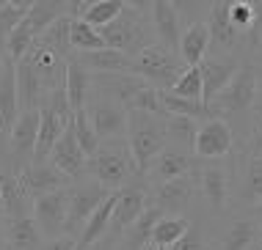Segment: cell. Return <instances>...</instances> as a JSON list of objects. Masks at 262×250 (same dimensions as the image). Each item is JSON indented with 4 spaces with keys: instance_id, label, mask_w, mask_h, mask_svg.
<instances>
[{
    "instance_id": "1",
    "label": "cell",
    "mask_w": 262,
    "mask_h": 250,
    "mask_svg": "<svg viewBox=\"0 0 262 250\" xmlns=\"http://www.w3.org/2000/svg\"><path fill=\"white\" fill-rule=\"evenodd\" d=\"M146 14H149V3L146 6L144 3H127L122 17L113 19L108 28L100 31L105 47L133 58V55L144 53L146 47L158 44L155 31H152V19H146Z\"/></svg>"
},
{
    "instance_id": "2",
    "label": "cell",
    "mask_w": 262,
    "mask_h": 250,
    "mask_svg": "<svg viewBox=\"0 0 262 250\" xmlns=\"http://www.w3.org/2000/svg\"><path fill=\"white\" fill-rule=\"evenodd\" d=\"M86 176L94 179L97 184H102L105 190L116 192L130 184L133 176H138L136 160L130 154L127 140H105L100 143V148L94 152V157H89Z\"/></svg>"
},
{
    "instance_id": "3",
    "label": "cell",
    "mask_w": 262,
    "mask_h": 250,
    "mask_svg": "<svg viewBox=\"0 0 262 250\" xmlns=\"http://www.w3.org/2000/svg\"><path fill=\"white\" fill-rule=\"evenodd\" d=\"M124 140L130 146L133 160H136L138 176H144L149 170L152 160L168 146L166 118L152 116V113H141V110H127V138Z\"/></svg>"
},
{
    "instance_id": "4",
    "label": "cell",
    "mask_w": 262,
    "mask_h": 250,
    "mask_svg": "<svg viewBox=\"0 0 262 250\" xmlns=\"http://www.w3.org/2000/svg\"><path fill=\"white\" fill-rule=\"evenodd\" d=\"M188 66L182 63V58L171 49L152 44L144 53L133 55L130 58V74L141 77L144 83H149L155 91H171L174 83L182 77V71Z\"/></svg>"
},
{
    "instance_id": "5",
    "label": "cell",
    "mask_w": 262,
    "mask_h": 250,
    "mask_svg": "<svg viewBox=\"0 0 262 250\" xmlns=\"http://www.w3.org/2000/svg\"><path fill=\"white\" fill-rule=\"evenodd\" d=\"M108 195H111V190H105L102 184H97L89 176L69 182L67 184V223H63V237H72L77 242L80 231L89 223V217L97 212V206Z\"/></svg>"
},
{
    "instance_id": "6",
    "label": "cell",
    "mask_w": 262,
    "mask_h": 250,
    "mask_svg": "<svg viewBox=\"0 0 262 250\" xmlns=\"http://www.w3.org/2000/svg\"><path fill=\"white\" fill-rule=\"evenodd\" d=\"M259 94V71L254 63H243L237 69V74L232 77V83L207 105L210 118H221V116H237L246 113L257 105Z\"/></svg>"
},
{
    "instance_id": "7",
    "label": "cell",
    "mask_w": 262,
    "mask_h": 250,
    "mask_svg": "<svg viewBox=\"0 0 262 250\" xmlns=\"http://www.w3.org/2000/svg\"><path fill=\"white\" fill-rule=\"evenodd\" d=\"M146 206H149V184L146 182H130L127 187H122L116 192V206H113L108 234L113 239H119L144 214Z\"/></svg>"
},
{
    "instance_id": "8",
    "label": "cell",
    "mask_w": 262,
    "mask_h": 250,
    "mask_svg": "<svg viewBox=\"0 0 262 250\" xmlns=\"http://www.w3.org/2000/svg\"><path fill=\"white\" fill-rule=\"evenodd\" d=\"M36 138H39V110H25L19 113V118L14 121V127L9 130V154L14 160V173L19 168L31 165L33 152H36Z\"/></svg>"
},
{
    "instance_id": "9",
    "label": "cell",
    "mask_w": 262,
    "mask_h": 250,
    "mask_svg": "<svg viewBox=\"0 0 262 250\" xmlns=\"http://www.w3.org/2000/svg\"><path fill=\"white\" fill-rule=\"evenodd\" d=\"M89 121L94 127L97 140H124L127 138V110L116 102H108V99H91L89 107Z\"/></svg>"
},
{
    "instance_id": "10",
    "label": "cell",
    "mask_w": 262,
    "mask_h": 250,
    "mask_svg": "<svg viewBox=\"0 0 262 250\" xmlns=\"http://www.w3.org/2000/svg\"><path fill=\"white\" fill-rule=\"evenodd\" d=\"M232 127L226 118H210L199 124V132H196L193 140V157L196 160H221L232 152Z\"/></svg>"
},
{
    "instance_id": "11",
    "label": "cell",
    "mask_w": 262,
    "mask_h": 250,
    "mask_svg": "<svg viewBox=\"0 0 262 250\" xmlns=\"http://www.w3.org/2000/svg\"><path fill=\"white\" fill-rule=\"evenodd\" d=\"M31 217L45 239L63 237V223H67V187L47 192L41 198H33Z\"/></svg>"
},
{
    "instance_id": "12",
    "label": "cell",
    "mask_w": 262,
    "mask_h": 250,
    "mask_svg": "<svg viewBox=\"0 0 262 250\" xmlns=\"http://www.w3.org/2000/svg\"><path fill=\"white\" fill-rule=\"evenodd\" d=\"M193 160L196 157L185 152V148H177V146H166L163 152L152 160L149 170H146V184H149V190L155 184H166L171 182V179H180V176H190L193 173Z\"/></svg>"
},
{
    "instance_id": "13",
    "label": "cell",
    "mask_w": 262,
    "mask_h": 250,
    "mask_svg": "<svg viewBox=\"0 0 262 250\" xmlns=\"http://www.w3.org/2000/svg\"><path fill=\"white\" fill-rule=\"evenodd\" d=\"M226 9H229V0H215V3H210L204 25H207V33H210V47H215L218 53H224V55H235V49L240 44H246V36H240L235 28H232Z\"/></svg>"
},
{
    "instance_id": "14",
    "label": "cell",
    "mask_w": 262,
    "mask_h": 250,
    "mask_svg": "<svg viewBox=\"0 0 262 250\" xmlns=\"http://www.w3.org/2000/svg\"><path fill=\"white\" fill-rule=\"evenodd\" d=\"M47 162L58 170V173H63L69 179V182H75V179H83L86 176V165H89V157L83 154L80 143H77L75 138V130L72 124L67 127V132L58 138V143L53 146L50 157H47Z\"/></svg>"
},
{
    "instance_id": "15",
    "label": "cell",
    "mask_w": 262,
    "mask_h": 250,
    "mask_svg": "<svg viewBox=\"0 0 262 250\" xmlns=\"http://www.w3.org/2000/svg\"><path fill=\"white\" fill-rule=\"evenodd\" d=\"M149 195H152V206H158L163 214H180L182 209H188L196 195V173L171 179L160 187H152Z\"/></svg>"
},
{
    "instance_id": "16",
    "label": "cell",
    "mask_w": 262,
    "mask_h": 250,
    "mask_svg": "<svg viewBox=\"0 0 262 250\" xmlns=\"http://www.w3.org/2000/svg\"><path fill=\"white\" fill-rule=\"evenodd\" d=\"M240 63L235 55H218V58H204L199 63V71H202V85H204V96L202 102L210 105L212 99H215L221 91L226 88V85L232 83V77L237 74Z\"/></svg>"
},
{
    "instance_id": "17",
    "label": "cell",
    "mask_w": 262,
    "mask_h": 250,
    "mask_svg": "<svg viewBox=\"0 0 262 250\" xmlns=\"http://www.w3.org/2000/svg\"><path fill=\"white\" fill-rule=\"evenodd\" d=\"M149 19H152V31L158 44L177 53V44H180V36H182V28H180L182 19H180V11H177V3H171V0L149 3Z\"/></svg>"
},
{
    "instance_id": "18",
    "label": "cell",
    "mask_w": 262,
    "mask_h": 250,
    "mask_svg": "<svg viewBox=\"0 0 262 250\" xmlns=\"http://www.w3.org/2000/svg\"><path fill=\"white\" fill-rule=\"evenodd\" d=\"M17 179L31 198H41V195H47V192L63 190L69 184V179L63 173H58L50 162H31V165L17 170Z\"/></svg>"
},
{
    "instance_id": "19",
    "label": "cell",
    "mask_w": 262,
    "mask_h": 250,
    "mask_svg": "<svg viewBox=\"0 0 262 250\" xmlns=\"http://www.w3.org/2000/svg\"><path fill=\"white\" fill-rule=\"evenodd\" d=\"M91 77H94V74H91V71L72 55V58H69V63H67V80H63V91H67V99H69L72 113L86 110L89 102L94 99Z\"/></svg>"
},
{
    "instance_id": "20",
    "label": "cell",
    "mask_w": 262,
    "mask_h": 250,
    "mask_svg": "<svg viewBox=\"0 0 262 250\" xmlns=\"http://www.w3.org/2000/svg\"><path fill=\"white\" fill-rule=\"evenodd\" d=\"M0 198H3L6 220L31 217V212H33V198L25 192V187L19 184V179H17V173H14V170H0Z\"/></svg>"
},
{
    "instance_id": "21",
    "label": "cell",
    "mask_w": 262,
    "mask_h": 250,
    "mask_svg": "<svg viewBox=\"0 0 262 250\" xmlns=\"http://www.w3.org/2000/svg\"><path fill=\"white\" fill-rule=\"evenodd\" d=\"M124 0H77L75 3V19H83L86 25H91L94 31L108 28L113 19L122 17L124 11Z\"/></svg>"
},
{
    "instance_id": "22",
    "label": "cell",
    "mask_w": 262,
    "mask_h": 250,
    "mask_svg": "<svg viewBox=\"0 0 262 250\" xmlns=\"http://www.w3.org/2000/svg\"><path fill=\"white\" fill-rule=\"evenodd\" d=\"M19 118V99H17V66L6 58L0 69V124L6 135Z\"/></svg>"
},
{
    "instance_id": "23",
    "label": "cell",
    "mask_w": 262,
    "mask_h": 250,
    "mask_svg": "<svg viewBox=\"0 0 262 250\" xmlns=\"http://www.w3.org/2000/svg\"><path fill=\"white\" fill-rule=\"evenodd\" d=\"M196 184L202 187V195L212 212H221L229 201V173L218 165H207L199 170Z\"/></svg>"
},
{
    "instance_id": "24",
    "label": "cell",
    "mask_w": 262,
    "mask_h": 250,
    "mask_svg": "<svg viewBox=\"0 0 262 250\" xmlns=\"http://www.w3.org/2000/svg\"><path fill=\"white\" fill-rule=\"evenodd\" d=\"M210 53V33L204 22H193L188 25L180 36V44H177V55L182 58L185 66H199Z\"/></svg>"
},
{
    "instance_id": "25",
    "label": "cell",
    "mask_w": 262,
    "mask_h": 250,
    "mask_svg": "<svg viewBox=\"0 0 262 250\" xmlns=\"http://www.w3.org/2000/svg\"><path fill=\"white\" fill-rule=\"evenodd\" d=\"M160 217H163V212L158 206L149 204L144 209V214L119 237V250H146L152 245V231H155V226H158Z\"/></svg>"
},
{
    "instance_id": "26",
    "label": "cell",
    "mask_w": 262,
    "mask_h": 250,
    "mask_svg": "<svg viewBox=\"0 0 262 250\" xmlns=\"http://www.w3.org/2000/svg\"><path fill=\"white\" fill-rule=\"evenodd\" d=\"M3 237H6V250H39L41 242H45L33 217L3 220Z\"/></svg>"
},
{
    "instance_id": "27",
    "label": "cell",
    "mask_w": 262,
    "mask_h": 250,
    "mask_svg": "<svg viewBox=\"0 0 262 250\" xmlns=\"http://www.w3.org/2000/svg\"><path fill=\"white\" fill-rule=\"evenodd\" d=\"M91 74H130V55L116 49H97V53H72Z\"/></svg>"
},
{
    "instance_id": "28",
    "label": "cell",
    "mask_w": 262,
    "mask_h": 250,
    "mask_svg": "<svg viewBox=\"0 0 262 250\" xmlns=\"http://www.w3.org/2000/svg\"><path fill=\"white\" fill-rule=\"evenodd\" d=\"M14 66H17V99H19V113H25V110H39L41 96L47 94L41 77H39L31 66H28L25 61L14 63Z\"/></svg>"
},
{
    "instance_id": "29",
    "label": "cell",
    "mask_w": 262,
    "mask_h": 250,
    "mask_svg": "<svg viewBox=\"0 0 262 250\" xmlns=\"http://www.w3.org/2000/svg\"><path fill=\"white\" fill-rule=\"evenodd\" d=\"M116 192H119V190H116ZM116 192H111V195L105 198L100 206H97V212L89 217L86 228H83L80 237H77V250H89L97 239H102L105 234H108L111 217H113V206H116Z\"/></svg>"
},
{
    "instance_id": "30",
    "label": "cell",
    "mask_w": 262,
    "mask_h": 250,
    "mask_svg": "<svg viewBox=\"0 0 262 250\" xmlns=\"http://www.w3.org/2000/svg\"><path fill=\"white\" fill-rule=\"evenodd\" d=\"M188 231H190V220L185 214H163L152 231V245L155 247H174Z\"/></svg>"
},
{
    "instance_id": "31",
    "label": "cell",
    "mask_w": 262,
    "mask_h": 250,
    "mask_svg": "<svg viewBox=\"0 0 262 250\" xmlns=\"http://www.w3.org/2000/svg\"><path fill=\"white\" fill-rule=\"evenodd\" d=\"M259 239V228L251 217H243V220H235L229 228H226L224 239H221V247L218 250H251Z\"/></svg>"
},
{
    "instance_id": "32",
    "label": "cell",
    "mask_w": 262,
    "mask_h": 250,
    "mask_svg": "<svg viewBox=\"0 0 262 250\" xmlns=\"http://www.w3.org/2000/svg\"><path fill=\"white\" fill-rule=\"evenodd\" d=\"M196 132H199V121L182 118V116H168V118H166V138H168V146L185 148V152L193 154Z\"/></svg>"
},
{
    "instance_id": "33",
    "label": "cell",
    "mask_w": 262,
    "mask_h": 250,
    "mask_svg": "<svg viewBox=\"0 0 262 250\" xmlns=\"http://www.w3.org/2000/svg\"><path fill=\"white\" fill-rule=\"evenodd\" d=\"M69 47L75 53H97V49H105V41L100 31H94L91 25H86L83 19H72V28H69Z\"/></svg>"
},
{
    "instance_id": "34",
    "label": "cell",
    "mask_w": 262,
    "mask_h": 250,
    "mask_svg": "<svg viewBox=\"0 0 262 250\" xmlns=\"http://www.w3.org/2000/svg\"><path fill=\"white\" fill-rule=\"evenodd\" d=\"M33 39H36V33L31 31V25L25 22H19L14 31L6 36V44H3V55L9 58L11 63H19L28 55V49H31V44H33Z\"/></svg>"
},
{
    "instance_id": "35",
    "label": "cell",
    "mask_w": 262,
    "mask_h": 250,
    "mask_svg": "<svg viewBox=\"0 0 262 250\" xmlns=\"http://www.w3.org/2000/svg\"><path fill=\"white\" fill-rule=\"evenodd\" d=\"M33 0H3L0 6V47L6 44V36L28 17Z\"/></svg>"
},
{
    "instance_id": "36",
    "label": "cell",
    "mask_w": 262,
    "mask_h": 250,
    "mask_svg": "<svg viewBox=\"0 0 262 250\" xmlns=\"http://www.w3.org/2000/svg\"><path fill=\"white\" fill-rule=\"evenodd\" d=\"M168 94L180 96V99H190V102H202L204 96V85H202V71L199 66H188L182 71V77L174 83V88L168 91ZM204 105V102H202Z\"/></svg>"
},
{
    "instance_id": "37",
    "label": "cell",
    "mask_w": 262,
    "mask_h": 250,
    "mask_svg": "<svg viewBox=\"0 0 262 250\" xmlns=\"http://www.w3.org/2000/svg\"><path fill=\"white\" fill-rule=\"evenodd\" d=\"M240 198L249 206H257L262 201V157L249 160V168H246V176H243V187H240Z\"/></svg>"
},
{
    "instance_id": "38",
    "label": "cell",
    "mask_w": 262,
    "mask_h": 250,
    "mask_svg": "<svg viewBox=\"0 0 262 250\" xmlns=\"http://www.w3.org/2000/svg\"><path fill=\"white\" fill-rule=\"evenodd\" d=\"M72 130H75V138H77V143H80L83 154H86V157H94V152L100 148V140H97L94 127H91V121H89V113H86V110L75 113V118H72Z\"/></svg>"
},
{
    "instance_id": "39",
    "label": "cell",
    "mask_w": 262,
    "mask_h": 250,
    "mask_svg": "<svg viewBox=\"0 0 262 250\" xmlns=\"http://www.w3.org/2000/svg\"><path fill=\"white\" fill-rule=\"evenodd\" d=\"M127 110H141V113H152V116H160V118H168L166 110H163V102H160V91H155L152 85L141 88L136 96L130 99Z\"/></svg>"
},
{
    "instance_id": "40",
    "label": "cell",
    "mask_w": 262,
    "mask_h": 250,
    "mask_svg": "<svg viewBox=\"0 0 262 250\" xmlns=\"http://www.w3.org/2000/svg\"><path fill=\"white\" fill-rule=\"evenodd\" d=\"M249 152H251V160L262 157V107L254 110V118H251V143H249Z\"/></svg>"
},
{
    "instance_id": "41",
    "label": "cell",
    "mask_w": 262,
    "mask_h": 250,
    "mask_svg": "<svg viewBox=\"0 0 262 250\" xmlns=\"http://www.w3.org/2000/svg\"><path fill=\"white\" fill-rule=\"evenodd\" d=\"M171 250H207V245H204V239L193 231V228H190V231H188L180 242H177Z\"/></svg>"
},
{
    "instance_id": "42",
    "label": "cell",
    "mask_w": 262,
    "mask_h": 250,
    "mask_svg": "<svg viewBox=\"0 0 262 250\" xmlns=\"http://www.w3.org/2000/svg\"><path fill=\"white\" fill-rule=\"evenodd\" d=\"M39 250H77V242L72 237H55V239H45Z\"/></svg>"
},
{
    "instance_id": "43",
    "label": "cell",
    "mask_w": 262,
    "mask_h": 250,
    "mask_svg": "<svg viewBox=\"0 0 262 250\" xmlns=\"http://www.w3.org/2000/svg\"><path fill=\"white\" fill-rule=\"evenodd\" d=\"M89 250H119V239H113L111 234H105L102 239H97Z\"/></svg>"
},
{
    "instance_id": "44",
    "label": "cell",
    "mask_w": 262,
    "mask_h": 250,
    "mask_svg": "<svg viewBox=\"0 0 262 250\" xmlns=\"http://www.w3.org/2000/svg\"><path fill=\"white\" fill-rule=\"evenodd\" d=\"M251 220L257 223V228L262 231V201H259L257 206H251Z\"/></svg>"
},
{
    "instance_id": "45",
    "label": "cell",
    "mask_w": 262,
    "mask_h": 250,
    "mask_svg": "<svg viewBox=\"0 0 262 250\" xmlns=\"http://www.w3.org/2000/svg\"><path fill=\"white\" fill-rule=\"evenodd\" d=\"M257 71H259V94H257V107H262V66H257Z\"/></svg>"
},
{
    "instance_id": "46",
    "label": "cell",
    "mask_w": 262,
    "mask_h": 250,
    "mask_svg": "<svg viewBox=\"0 0 262 250\" xmlns=\"http://www.w3.org/2000/svg\"><path fill=\"white\" fill-rule=\"evenodd\" d=\"M0 250H6V237H3V223H0Z\"/></svg>"
},
{
    "instance_id": "47",
    "label": "cell",
    "mask_w": 262,
    "mask_h": 250,
    "mask_svg": "<svg viewBox=\"0 0 262 250\" xmlns=\"http://www.w3.org/2000/svg\"><path fill=\"white\" fill-rule=\"evenodd\" d=\"M0 220H6V209H3V198H0Z\"/></svg>"
},
{
    "instance_id": "48",
    "label": "cell",
    "mask_w": 262,
    "mask_h": 250,
    "mask_svg": "<svg viewBox=\"0 0 262 250\" xmlns=\"http://www.w3.org/2000/svg\"><path fill=\"white\" fill-rule=\"evenodd\" d=\"M3 61H6V55H3V47H0V69H3Z\"/></svg>"
},
{
    "instance_id": "49",
    "label": "cell",
    "mask_w": 262,
    "mask_h": 250,
    "mask_svg": "<svg viewBox=\"0 0 262 250\" xmlns=\"http://www.w3.org/2000/svg\"><path fill=\"white\" fill-rule=\"evenodd\" d=\"M251 250H262V239H257V245H254Z\"/></svg>"
},
{
    "instance_id": "50",
    "label": "cell",
    "mask_w": 262,
    "mask_h": 250,
    "mask_svg": "<svg viewBox=\"0 0 262 250\" xmlns=\"http://www.w3.org/2000/svg\"><path fill=\"white\" fill-rule=\"evenodd\" d=\"M257 49H262V33H259V47H257Z\"/></svg>"
},
{
    "instance_id": "51",
    "label": "cell",
    "mask_w": 262,
    "mask_h": 250,
    "mask_svg": "<svg viewBox=\"0 0 262 250\" xmlns=\"http://www.w3.org/2000/svg\"><path fill=\"white\" fill-rule=\"evenodd\" d=\"M155 250H171V247H155Z\"/></svg>"
}]
</instances>
